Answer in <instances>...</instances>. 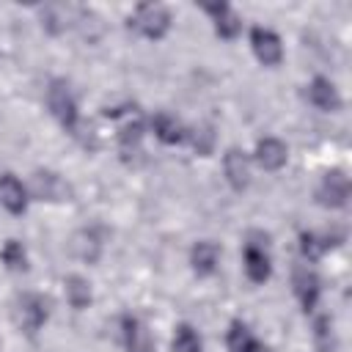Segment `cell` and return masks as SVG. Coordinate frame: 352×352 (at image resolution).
<instances>
[{"instance_id":"1","label":"cell","mask_w":352,"mask_h":352,"mask_svg":"<svg viewBox=\"0 0 352 352\" xmlns=\"http://www.w3.org/2000/svg\"><path fill=\"white\" fill-rule=\"evenodd\" d=\"M102 113H104V118H113V121L124 118V121L118 124V132H116L118 154H121L124 162H135V160L143 154V146H140V143H143V138H146L148 124L140 118V113H138L135 104H126V107H104Z\"/></svg>"},{"instance_id":"2","label":"cell","mask_w":352,"mask_h":352,"mask_svg":"<svg viewBox=\"0 0 352 352\" xmlns=\"http://www.w3.org/2000/svg\"><path fill=\"white\" fill-rule=\"evenodd\" d=\"M47 110H50V116L58 121V126L63 129V132H69V135H80V124H82V118H80V104H77V96H74V91H72V85L63 80V77H55V80H50V85H47Z\"/></svg>"},{"instance_id":"3","label":"cell","mask_w":352,"mask_h":352,"mask_svg":"<svg viewBox=\"0 0 352 352\" xmlns=\"http://www.w3.org/2000/svg\"><path fill=\"white\" fill-rule=\"evenodd\" d=\"M173 16L162 3H138L126 16V28L146 41H162L170 33Z\"/></svg>"},{"instance_id":"4","label":"cell","mask_w":352,"mask_h":352,"mask_svg":"<svg viewBox=\"0 0 352 352\" xmlns=\"http://www.w3.org/2000/svg\"><path fill=\"white\" fill-rule=\"evenodd\" d=\"M242 270L250 283L261 286L272 278V256H270V234L253 228L242 242Z\"/></svg>"},{"instance_id":"5","label":"cell","mask_w":352,"mask_h":352,"mask_svg":"<svg viewBox=\"0 0 352 352\" xmlns=\"http://www.w3.org/2000/svg\"><path fill=\"white\" fill-rule=\"evenodd\" d=\"M11 319L19 333L36 336L50 319V300L38 292H19L11 302Z\"/></svg>"},{"instance_id":"6","label":"cell","mask_w":352,"mask_h":352,"mask_svg":"<svg viewBox=\"0 0 352 352\" xmlns=\"http://www.w3.org/2000/svg\"><path fill=\"white\" fill-rule=\"evenodd\" d=\"M349 192H352V184H349L346 170H344V168H330V170L322 173L314 198H316V204L324 206V209H346Z\"/></svg>"},{"instance_id":"7","label":"cell","mask_w":352,"mask_h":352,"mask_svg":"<svg viewBox=\"0 0 352 352\" xmlns=\"http://www.w3.org/2000/svg\"><path fill=\"white\" fill-rule=\"evenodd\" d=\"M292 292H294L302 314L305 316L314 314L319 300H322V278H319V272L305 261L294 264V270H292Z\"/></svg>"},{"instance_id":"8","label":"cell","mask_w":352,"mask_h":352,"mask_svg":"<svg viewBox=\"0 0 352 352\" xmlns=\"http://www.w3.org/2000/svg\"><path fill=\"white\" fill-rule=\"evenodd\" d=\"M248 41H250V50L256 55V60L267 69H278L283 63V41L280 36L272 30V28H264V25H253L250 33H248Z\"/></svg>"},{"instance_id":"9","label":"cell","mask_w":352,"mask_h":352,"mask_svg":"<svg viewBox=\"0 0 352 352\" xmlns=\"http://www.w3.org/2000/svg\"><path fill=\"white\" fill-rule=\"evenodd\" d=\"M28 192H30V201L36 198V201H50V204L69 201V195H72L66 179H63L60 173H55V170H47V168H44V170H41V168L33 170Z\"/></svg>"},{"instance_id":"10","label":"cell","mask_w":352,"mask_h":352,"mask_svg":"<svg viewBox=\"0 0 352 352\" xmlns=\"http://www.w3.org/2000/svg\"><path fill=\"white\" fill-rule=\"evenodd\" d=\"M341 242H344V231H324V234L300 231V234H297V248H300V256H302L305 264L322 261V258H324L330 250H336Z\"/></svg>"},{"instance_id":"11","label":"cell","mask_w":352,"mask_h":352,"mask_svg":"<svg viewBox=\"0 0 352 352\" xmlns=\"http://www.w3.org/2000/svg\"><path fill=\"white\" fill-rule=\"evenodd\" d=\"M201 11L209 16L214 33L223 41H234L242 33V16L231 3H201Z\"/></svg>"},{"instance_id":"12","label":"cell","mask_w":352,"mask_h":352,"mask_svg":"<svg viewBox=\"0 0 352 352\" xmlns=\"http://www.w3.org/2000/svg\"><path fill=\"white\" fill-rule=\"evenodd\" d=\"M118 330H121V344H124L126 352H157L151 330L135 314H124L118 319Z\"/></svg>"},{"instance_id":"13","label":"cell","mask_w":352,"mask_h":352,"mask_svg":"<svg viewBox=\"0 0 352 352\" xmlns=\"http://www.w3.org/2000/svg\"><path fill=\"white\" fill-rule=\"evenodd\" d=\"M0 206H3L8 214H14V217L25 214L28 206H30V192H28V187H25L22 179H19L16 173H11V170H3V173H0Z\"/></svg>"},{"instance_id":"14","label":"cell","mask_w":352,"mask_h":352,"mask_svg":"<svg viewBox=\"0 0 352 352\" xmlns=\"http://www.w3.org/2000/svg\"><path fill=\"white\" fill-rule=\"evenodd\" d=\"M261 170L267 173H278L286 168L289 162V146L280 140V138H261L256 140V148H253V157H250Z\"/></svg>"},{"instance_id":"15","label":"cell","mask_w":352,"mask_h":352,"mask_svg":"<svg viewBox=\"0 0 352 352\" xmlns=\"http://www.w3.org/2000/svg\"><path fill=\"white\" fill-rule=\"evenodd\" d=\"M223 176L234 192H245L250 187V154L231 146L223 154Z\"/></svg>"},{"instance_id":"16","label":"cell","mask_w":352,"mask_h":352,"mask_svg":"<svg viewBox=\"0 0 352 352\" xmlns=\"http://www.w3.org/2000/svg\"><path fill=\"white\" fill-rule=\"evenodd\" d=\"M305 99H308V104H314L322 113H341V107H344V99H341L336 82L322 77V74H316L305 85Z\"/></svg>"},{"instance_id":"17","label":"cell","mask_w":352,"mask_h":352,"mask_svg":"<svg viewBox=\"0 0 352 352\" xmlns=\"http://www.w3.org/2000/svg\"><path fill=\"white\" fill-rule=\"evenodd\" d=\"M148 129L151 135L162 143V146H184L187 143V132L190 126L182 124L176 116L165 113V110H157L151 118H148Z\"/></svg>"},{"instance_id":"18","label":"cell","mask_w":352,"mask_h":352,"mask_svg":"<svg viewBox=\"0 0 352 352\" xmlns=\"http://www.w3.org/2000/svg\"><path fill=\"white\" fill-rule=\"evenodd\" d=\"M226 349L228 352H272L261 338H256V333L250 330V324L242 322V319H231L228 322Z\"/></svg>"},{"instance_id":"19","label":"cell","mask_w":352,"mask_h":352,"mask_svg":"<svg viewBox=\"0 0 352 352\" xmlns=\"http://www.w3.org/2000/svg\"><path fill=\"white\" fill-rule=\"evenodd\" d=\"M220 264V245L212 239H198L190 248V267L198 278H212Z\"/></svg>"},{"instance_id":"20","label":"cell","mask_w":352,"mask_h":352,"mask_svg":"<svg viewBox=\"0 0 352 352\" xmlns=\"http://www.w3.org/2000/svg\"><path fill=\"white\" fill-rule=\"evenodd\" d=\"M69 248H72V253H74L80 261L94 264V261L99 258V253H102L104 242H102V236H99V231H96V228H80V231L72 236Z\"/></svg>"},{"instance_id":"21","label":"cell","mask_w":352,"mask_h":352,"mask_svg":"<svg viewBox=\"0 0 352 352\" xmlns=\"http://www.w3.org/2000/svg\"><path fill=\"white\" fill-rule=\"evenodd\" d=\"M63 294L74 311H85L94 302V289L82 275H66L63 278Z\"/></svg>"},{"instance_id":"22","label":"cell","mask_w":352,"mask_h":352,"mask_svg":"<svg viewBox=\"0 0 352 352\" xmlns=\"http://www.w3.org/2000/svg\"><path fill=\"white\" fill-rule=\"evenodd\" d=\"M311 341L316 352H336L338 349V338H336V327L333 319L327 314H316L311 322Z\"/></svg>"},{"instance_id":"23","label":"cell","mask_w":352,"mask_h":352,"mask_svg":"<svg viewBox=\"0 0 352 352\" xmlns=\"http://www.w3.org/2000/svg\"><path fill=\"white\" fill-rule=\"evenodd\" d=\"M170 349L173 352H204V338L190 322H179L170 336Z\"/></svg>"},{"instance_id":"24","label":"cell","mask_w":352,"mask_h":352,"mask_svg":"<svg viewBox=\"0 0 352 352\" xmlns=\"http://www.w3.org/2000/svg\"><path fill=\"white\" fill-rule=\"evenodd\" d=\"M0 261L8 272H28L30 270V258H28V250L19 239H6L3 248H0Z\"/></svg>"},{"instance_id":"25","label":"cell","mask_w":352,"mask_h":352,"mask_svg":"<svg viewBox=\"0 0 352 352\" xmlns=\"http://www.w3.org/2000/svg\"><path fill=\"white\" fill-rule=\"evenodd\" d=\"M69 11H72V8H66V6H58V3L41 6V8H38V16H41V28H44L47 33H52V36L63 33V30H66V25L72 22V19H69Z\"/></svg>"},{"instance_id":"26","label":"cell","mask_w":352,"mask_h":352,"mask_svg":"<svg viewBox=\"0 0 352 352\" xmlns=\"http://www.w3.org/2000/svg\"><path fill=\"white\" fill-rule=\"evenodd\" d=\"M187 143L195 148L198 157H209V154L214 151L217 132H214L212 124H195V126H190V132H187Z\"/></svg>"}]
</instances>
